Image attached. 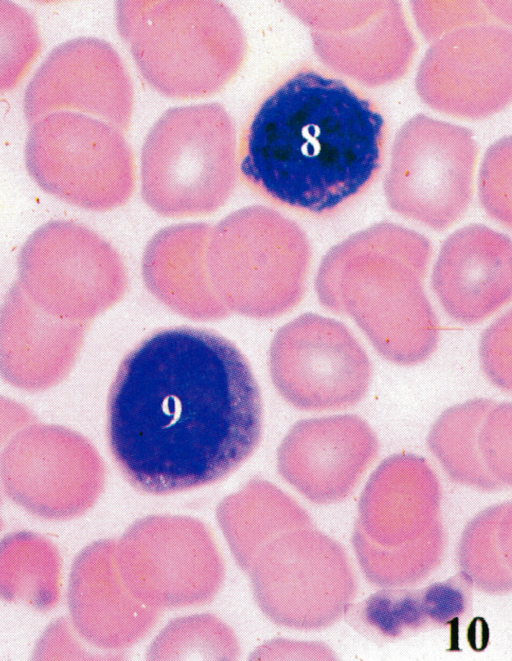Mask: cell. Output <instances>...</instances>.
I'll return each instance as SVG.
<instances>
[{
    "label": "cell",
    "mask_w": 512,
    "mask_h": 661,
    "mask_svg": "<svg viewBox=\"0 0 512 661\" xmlns=\"http://www.w3.org/2000/svg\"><path fill=\"white\" fill-rule=\"evenodd\" d=\"M263 419L259 384L236 345L177 326L149 334L122 359L106 436L133 488L169 495L236 471L260 444Z\"/></svg>",
    "instance_id": "1"
},
{
    "label": "cell",
    "mask_w": 512,
    "mask_h": 661,
    "mask_svg": "<svg viewBox=\"0 0 512 661\" xmlns=\"http://www.w3.org/2000/svg\"><path fill=\"white\" fill-rule=\"evenodd\" d=\"M378 107L344 81L303 67L254 108L239 141L241 178L267 199L323 214L377 174L385 144Z\"/></svg>",
    "instance_id": "2"
},
{
    "label": "cell",
    "mask_w": 512,
    "mask_h": 661,
    "mask_svg": "<svg viewBox=\"0 0 512 661\" xmlns=\"http://www.w3.org/2000/svg\"><path fill=\"white\" fill-rule=\"evenodd\" d=\"M116 23L145 81L173 99L218 91L237 64V30L212 1H119Z\"/></svg>",
    "instance_id": "3"
},
{
    "label": "cell",
    "mask_w": 512,
    "mask_h": 661,
    "mask_svg": "<svg viewBox=\"0 0 512 661\" xmlns=\"http://www.w3.org/2000/svg\"><path fill=\"white\" fill-rule=\"evenodd\" d=\"M232 160V126L221 106L168 109L143 145V197L166 216L213 211L229 193Z\"/></svg>",
    "instance_id": "4"
},
{
    "label": "cell",
    "mask_w": 512,
    "mask_h": 661,
    "mask_svg": "<svg viewBox=\"0 0 512 661\" xmlns=\"http://www.w3.org/2000/svg\"><path fill=\"white\" fill-rule=\"evenodd\" d=\"M121 131L82 113L46 114L28 133V169L65 201L95 210L119 206L134 186L133 155Z\"/></svg>",
    "instance_id": "5"
},
{
    "label": "cell",
    "mask_w": 512,
    "mask_h": 661,
    "mask_svg": "<svg viewBox=\"0 0 512 661\" xmlns=\"http://www.w3.org/2000/svg\"><path fill=\"white\" fill-rule=\"evenodd\" d=\"M478 152L469 129L414 117L395 146L389 179L392 206L433 230L450 228L470 206Z\"/></svg>",
    "instance_id": "6"
},
{
    "label": "cell",
    "mask_w": 512,
    "mask_h": 661,
    "mask_svg": "<svg viewBox=\"0 0 512 661\" xmlns=\"http://www.w3.org/2000/svg\"><path fill=\"white\" fill-rule=\"evenodd\" d=\"M273 385L304 411L344 409L367 394L372 367L357 339L340 322L303 314L275 335L269 356Z\"/></svg>",
    "instance_id": "7"
},
{
    "label": "cell",
    "mask_w": 512,
    "mask_h": 661,
    "mask_svg": "<svg viewBox=\"0 0 512 661\" xmlns=\"http://www.w3.org/2000/svg\"><path fill=\"white\" fill-rule=\"evenodd\" d=\"M417 90L434 110L483 119L512 103V31L485 23L452 31L427 51Z\"/></svg>",
    "instance_id": "8"
},
{
    "label": "cell",
    "mask_w": 512,
    "mask_h": 661,
    "mask_svg": "<svg viewBox=\"0 0 512 661\" xmlns=\"http://www.w3.org/2000/svg\"><path fill=\"white\" fill-rule=\"evenodd\" d=\"M133 85L117 51L93 37L55 47L30 80L24 114L32 124L57 111H78L126 131L133 111Z\"/></svg>",
    "instance_id": "9"
},
{
    "label": "cell",
    "mask_w": 512,
    "mask_h": 661,
    "mask_svg": "<svg viewBox=\"0 0 512 661\" xmlns=\"http://www.w3.org/2000/svg\"><path fill=\"white\" fill-rule=\"evenodd\" d=\"M421 275L404 258L390 262L384 280L352 281L340 293L346 310L387 360L404 366L426 361L440 328Z\"/></svg>",
    "instance_id": "10"
},
{
    "label": "cell",
    "mask_w": 512,
    "mask_h": 661,
    "mask_svg": "<svg viewBox=\"0 0 512 661\" xmlns=\"http://www.w3.org/2000/svg\"><path fill=\"white\" fill-rule=\"evenodd\" d=\"M378 440L354 414L298 421L278 451L282 476L312 501L329 503L347 496L374 461Z\"/></svg>",
    "instance_id": "11"
},
{
    "label": "cell",
    "mask_w": 512,
    "mask_h": 661,
    "mask_svg": "<svg viewBox=\"0 0 512 661\" xmlns=\"http://www.w3.org/2000/svg\"><path fill=\"white\" fill-rule=\"evenodd\" d=\"M431 285L454 321L487 319L512 302V239L483 224L456 230L440 249Z\"/></svg>",
    "instance_id": "12"
},
{
    "label": "cell",
    "mask_w": 512,
    "mask_h": 661,
    "mask_svg": "<svg viewBox=\"0 0 512 661\" xmlns=\"http://www.w3.org/2000/svg\"><path fill=\"white\" fill-rule=\"evenodd\" d=\"M440 503L439 480L427 461L416 455H396L372 476L361 510L367 519L384 518L424 535L442 528Z\"/></svg>",
    "instance_id": "13"
},
{
    "label": "cell",
    "mask_w": 512,
    "mask_h": 661,
    "mask_svg": "<svg viewBox=\"0 0 512 661\" xmlns=\"http://www.w3.org/2000/svg\"><path fill=\"white\" fill-rule=\"evenodd\" d=\"M494 405L488 398H473L445 409L434 421L428 447L454 482L491 492L502 486L488 472L479 448L483 421Z\"/></svg>",
    "instance_id": "14"
},
{
    "label": "cell",
    "mask_w": 512,
    "mask_h": 661,
    "mask_svg": "<svg viewBox=\"0 0 512 661\" xmlns=\"http://www.w3.org/2000/svg\"><path fill=\"white\" fill-rule=\"evenodd\" d=\"M499 511V504L487 507L467 524L458 553L461 572L473 586L492 594L512 591V571L497 539Z\"/></svg>",
    "instance_id": "15"
},
{
    "label": "cell",
    "mask_w": 512,
    "mask_h": 661,
    "mask_svg": "<svg viewBox=\"0 0 512 661\" xmlns=\"http://www.w3.org/2000/svg\"><path fill=\"white\" fill-rule=\"evenodd\" d=\"M0 86L12 90L26 75L41 49L38 26L23 7L0 1Z\"/></svg>",
    "instance_id": "16"
},
{
    "label": "cell",
    "mask_w": 512,
    "mask_h": 661,
    "mask_svg": "<svg viewBox=\"0 0 512 661\" xmlns=\"http://www.w3.org/2000/svg\"><path fill=\"white\" fill-rule=\"evenodd\" d=\"M361 611L365 625L383 637L397 638L430 627L422 589L378 592L364 603Z\"/></svg>",
    "instance_id": "17"
},
{
    "label": "cell",
    "mask_w": 512,
    "mask_h": 661,
    "mask_svg": "<svg viewBox=\"0 0 512 661\" xmlns=\"http://www.w3.org/2000/svg\"><path fill=\"white\" fill-rule=\"evenodd\" d=\"M478 194L486 213L512 228V135L486 150L479 169Z\"/></svg>",
    "instance_id": "18"
},
{
    "label": "cell",
    "mask_w": 512,
    "mask_h": 661,
    "mask_svg": "<svg viewBox=\"0 0 512 661\" xmlns=\"http://www.w3.org/2000/svg\"><path fill=\"white\" fill-rule=\"evenodd\" d=\"M479 448L491 476L512 487V402L494 404L479 433Z\"/></svg>",
    "instance_id": "19"
},
{
    "label": "cell",
    "mask_w": 512,
    "mask_h": 661,
    "mask_svg": "<svg viewBox=\"0 0 512 661\" xmlns=\"http://www.w3.org/2000/svg\"><path fill=\"white\" fill-rule=\"evenodd\" d=\"M415 15L424 36L434 42L457 29L492 21L479 1L415 2Z\"/></svg>",
    "instance_id": "20"
},
{
    "label": "cell",
    "mask_w": 512,
    "mask_h": 661,
    "mask_svg": "<svg viewBox=\"0 0 512 661\" xmlns=\"http://www.w3.org/2000/svg\"><path fill=\"white\" fill-rule=\"evenodd\" d=\"M481 369L498 389L512 392V308L493 321L479 342Z\"/></svg>",
    "instance_id": "21"
},
{
    "label": "cell",
    "mask_w": 512,
    "mask_h": 661,
    "mask_svg": "<svg viewBox=\"0 0 512 661\" xmlns=\"http://www.w3.org/2000/svg\"><path fill=\"white\" fill-rule=\"evenodd\" d=\"M472 586L469 578L460 572L422 589L430 627L447 626L461 619L470 608Z\"/></svg>",
    "instance_id": "22"
},
{
    "label": "cell",
    "mask_w": 512,
    "mask_h": 661,
    "mask_svg": "<svg viewBox=\"0 0 512 661\" xmlns=\"http://www.w3.org/2000/svg\"><path fill=\"white\" fill-rule=\"evenodd\" d=\"M497 539L504 560L512 571V501L500 503Z\"/></svg>",
    "instance_id": "23"
},
{
    "label": "cell",
    "mask_w": 512,
    "mask_h": 661,
    "mask_svg": "<svg viewBox=\"0 0 512 661\" xmlns=\"http://www.w3.org/2000/svg\"><path fill=\"white\" fill-rule=\"evenodd\" d=\"M483 5L492 20L512 27V1H484Z\"/></svg>",
    "instance_id": "24"
}]
</instances>
